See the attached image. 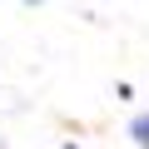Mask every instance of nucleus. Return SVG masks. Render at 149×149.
Returning <instances> with one entry per match:
<instances>
[{
    "mask_svg": "<svg viewBox=\"0 0 149 149\" xmlns=\"http://www.w3.org/2000/svg\"><path fill=\"white\" fill-rule=\"evenodd\" d=\"M129 139H134V144H139V149H149V109H144V114H134V119H129Z\"/></svg>",
    "mask_w": 149,
    "mask_h": 149,
    "instance_id": "1",
    "label": "nucleus"
},
{
    "mask_svg": "<svg viewBox=\"0 0 149 149\" xmlns=\"http://www.w3.org/2000/svg\"><path fill=\"white\" fill-rule=\"evenodd\" d=\"M65 149H80V144H74V139H70V144H65Z\"/></svg>",
    "mask_w": 149,
    "mask_h": 149,
    "instance_id": "2",
    "label": "nucleus"
},
{
    "mask_svg": "<svg viewBox=\"0 0 149 149\" xmlns=\"http://www.w3.org/2000/svg\"><path fill=\"white\" fill-rule=\"evenodd\" d=\"M30 5H40V0H30Z\"/></svg>",
    "mask_w": 149,
    "mask_h": 149,
    "instance_id": "3",
    "label": "nucleus"
}]
</instances>
